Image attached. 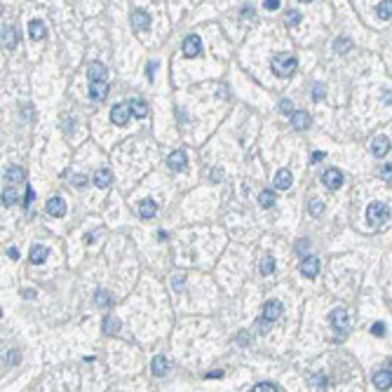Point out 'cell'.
Wrapping results in <instances>:
<instances>
[{"instance_id": "1", "label": "cell", "mask_w": 392, "mask_h": 392, "mask_svg": "<svg viewBox=\"0 0 392 392\" xmlns=\"http://www.w3.org/2000/svg\"><path fill=\"white\" fill-rule=\"evenodd\" d=\"M270 66H273V73H275L277 78H289V75H294L298 61H296V56H294V54L280 52V54H275V56H273Z\"/></svg>"}, {"instance_id": "2", "label": "cell", "mask_w": 392, "mask_h": 392, "mask_svg": "<svg viewBox=\"0 0 392 392\" xmlns=\"http://www.w3.org/2000/svg\"><path fill=\"white\" fill-rule=\"evenodd\" d=\"M390 219V204L385 202H371L369 209H366V221L369 225H381Z\"/></svg>"}, {"instance_id": "3", "label": "cell", "mask_w": 392, "mask_h": 392, "mask_svg": "<svg viewBox=\"0 0 392 392\" xmlns=\"http://www.w3.org/2000/svg\"><path fill=\"white\" fill-rule=\"evenodd\" d=\"M329 319H331V327L336 329L340 336L350 331V317H348V310H345V308H334Z\"/></svg>"}, {"instance_id": "4", "label": "cell", "mask_w": 392, "mask_h": 392, "mask_svg": "<svg viewBox=\"0 0 392 392\" xmlns=\"http://www.w3.org/2000/svg\"><path fill=\"white\" fill-rule=\"evenodd\" d=\"M322 183L327 186L329 191H338L343 186V171L336 169V167H329L324 174H322Z\"/></svg>"}, {"instance_id": "5", "label": "cell", "mask_w": 392, "mask_h": 392, "mask_svg": "<svg viewBox=\"0 0 392 392\" xmlns=\"http://www.w3.org/2000/svg\"><path fill=\"white\" fill-rule=\"evenodd\" d=\"M129 117H132L129 104H117V106H113V111H111V122L117 125V127H125L129 122Z\"/></svg>"}, {"instance_id": "6", "label": "cell", "mask_w": 392, "mask_h": 392, "mask_svg": "<svg viewBox=\"0 0 392 392\" xmlns=\"http://www.w3.org/2000/svg\"><path fill=\"white\" fill-rule=\"evenodd\" d=\"M167 167H169L171 171L188 169V155H186V150H174L169 158H167Z\"/></svg>"}, {"instance_id": "7", "label": "cell", "mask_w": 392, "mask_h": 392, "mask_svg": "<svg viewBox=\"0 0 392 392\" xmlns=\"http://www.w3.org/2000/svg\"><path fill=\"white\" fill-rule=\"evenodd\" d=\"M317 273H319V261H317V256L306 254V258L301 261V275L308 277V280H312V277H317Z\"/></svg>"}, {"instance_id": "8", "label": "cell", "mask_w": 392, "mask_h": 392, "mask_svg": "<svg viewBox=\"0 0 392 392\" xmlns=\"http://www.w3.org/2000/svg\"><path fill=\"white\" fill-rule=\"evenodd\" d=\"M282 312H284V308H282V303H280V301H275V298L265 301L263 317L268 319V322H275V319H280V317H282Z\"/></svg>"}, {"instance_id": "9", "label": "cell", "mask_w": 392, "mask_h": 392, "mask_svg": "<svg viewBox=\"0 0 392 392\" xmlns=\"http://www.w3.org/2000/svg\"><path fill=\"white\" fill-rule=\"evenodd\" d=\"M200 52H202V40H200V35H188V38L183 40V56L193 59V56H197Z\"/></svg>"}, {"instance_id": "10", "label": "cell", "mask_w": 392, "mask_h": 392, "mask_svg": "<svg viewBox=\"0 0 392 392\" xmlns=\"http://www.w3.org/2000/svg\"><path fill=\"white\" fill-rule=\"evenodd\" d=\"M132 26H134V31H148L150 28V14L143 10H134L132 12Z\"/></svg>"}, {"instance_id": "11", "label": "cell", "mask_w": 392, "mask_h": 392, "mask_svg": "<svg viewBox=\"0 0 392 392\" xmlns=\"http://www.w3.org/2000/svg\"><path fill=\"white\" fill-rule=\"evenodd\" d=\"M289 115H291V127L298 129V132H303V129H308L312 125V117H310V113H306V111H294V113H289Z\"/></svg>"}, {"instance_id": "12", "label": "cell", "mask_w": 392, "mask_h": 392, "mask_svg": "<svg viewBox=\"0 0 392 392\" xmlns=\"http://www.w3.org/2000/svg\"><path fill=\"white\" fill-rule=\"evenodd\" d=\"M45 212L50 214V216H54V219H61V216L66 214L64 197H52V200H47V204H45Z\"/></svg>"}, {"instance_id": "13", "label": "cell", "mask_w": 392, "mask_h": 392, "mask_svg": "<svg viewBox=\"0 0 392 392\" xmlns=\"http://www.w3.org/2000/svg\"><path fill=\"white\" fill-rule=\"evenodd\" d=\"M106 73H108V68L101 61H89L87 64V78L94 83V80H106Z\"/></svg>"}, {"instance_id": "14", "label": "cell", "mask_w": 392, "mask_h": 392, "mask_svg": "<svg viewBox=\"0 0 392 392\" xmlns=\"http://www.w3.org/2000/svg\"><path fill=\"white\" fill-rule=\"evenodd\" d=\"M371 153H373L376 158H385V155L390 153V139H388V137H376V139H373V143H371Z\"/></svg>"}, {"instance_id": "15", "label": "cell", "mask_w": 392, "mask_h": 392, "mask_svg": "<svg viewBox=\"0 0 392 392\" xmlns=\"http://www.w3.org/2000/svg\"><path fill=\"white\" fill-rule=\"evenodd\" d=\"M106 96H108V85H106V83L94 80V83L89 85V99H92V101H104Z\"/></svg>"}, {"instance_id": "16", "label": "cell", "mask_w": 392, "mask_h": 392, "mask_svg": "<svg viewBox=\"0 0 392 392\" xmlns=\"http://www.w3.org/2000/svg\"><path fill=\"white\" fill-rule=\"evenodd\" d=\"M150 369H153V376H167V371H169V362L167 357H162V355H155L153 357V364H150Z\"/></svg>"}, {"instance_id": "17", "label": "cell", "mask_w": 392, "mask_h": 392, "mask_svg": "<svg viewBox=\"0 0 392 392\" xmlns=\"http://www.w3.org/2000/svg\"><path fill=\"white\" fill-rule=\"evenodd\" d=\"M291 181H294L291 171H289V169H280L275 174V188H280V191H289V188H291Z\"/></svg>"}, {"instance_id": "18", "label": "cell", "mask_w": 392, "mask_h": 392, "mask_svg": "<svg viewBox=\"0 0 392 392\" xmlns=\"http://www.w3.org/2000/svg\"><path fill=\"white\" fill-rule=\"evenodd\" d=\"M390 381H392L390 369H383V371H376V373H373V385H376L378 390H388V388H390Z\"/></svg>"}, {"instance_id": "19", "label": "cell", "mask_w": 392, "mask_h": 392, "mask_svg": "<svg viewBox=\"0 0 392 392\" xmlns=\"http://www.w3.org/2000/svg\"><path fill=\"white\" fill-rule=\"evenodd\" d=\"M111 181H113L111 169H106V167L96 169V174H94V186H96V188H108V186H111Z\"/></svg>"}, {"instance_id": "20", "label": "cell", "mask_w": 392, "mask_h": 392, "mask_svg": "<svg viewBox=\"0 0 392 392\" xmlns=\"http://www.w3.org/2000/svg\"><path fill=\"white\" fill-rule=\"evenodd\" d=\"M129 111H132V115L137 117V120H143V117L148 115V104L141 101V99H134V101H129Z\"/></svg>"}, {"instance_id": "21", "label": "cell", "mask_w": 392, "mask_h": 392, "mask_svg": "<svg viewBox=\"0 0 392 392\" xmlns=\"http://www.w3.org/2000/svg\"><path fill=\"white\" fill-rule=\"evenodd\" d=\"M47 256H50V252H47V247H43V244H35L31 249V263L33 265H40V263H45L47 261Z\"/></svg>"}, {"instance_id": "22", "label": "cell", "mask_w": 392, "mask_h": 392, "mask_svg": "<svg viewBox=\"0 0 392 392\" xmlns=\"http://www.w3.org/2000/svg\"><path fill=\"white\" fill-rule=\"evenodd\" d=\"M155 212H158V204L153 200H143L139 204V216H141V219H153Z\"/></svg>"}, {"instance_id": "23", "label": "cell", "mask_w": 392, "mask_h": 392, "mask_svg": "<svg viewBox=\"0 0 392 392\" xmlns=\"http://www.w3.org/2000/svg\"><path fill=\"white\" fill-rule=\"evenodd\" d=\"M28 35H31V40H43L45 38V24L43 22H28Z\"/></svg>"}, {"instance_id": "24", "label": "cell", "mask_w": 392, "mask_h": 392, "mask_svg": "<svg viewBox=\"0 0 392 392\" xmlns=\"http://www.w3.org/2000/svg\"><path fill=\"white\" fill-rule=\"evenodd\" d=\"M2 45H5L7 50H14V47H17V28H14V26H7V28L2 31Z\"/></svg>"}, {"instance_id": "25", "label": "cell", "mask_w": 392, "mask_h": 392, "mask_svg": "<svg viewBox=\"0 0 392 392\" xmlns=\"http://www.w3.org/2000/svg\"><path fill=\"white\" fill-rule=\"evenodd\" d=\"M104 331H106L108 336H115L117 331H120V319H117L115 315H106V319H104Z\"/></svg>"}, {"instance_id": "26", "label": "cell", "mask_w": 392, "mask_h": 392, "mask_svg": "<svg viewBox=\"0 0 392 392\" xmlns=\"http://www.w3.org/2000/svg\"><path fill=\"white\" fill-rule=\"evenodd\" d=\"M24 176L26 174L22 167H7V171H5V181H10V183H22Z\"/></svg>"}, {"instance_id": "27", "label": "cell", "mask_w": 392, "mask_h": 392, "mask_svg": "<svg viewBox=\"0 0 392 392\" xmlns=\"http://www.w3.org/2000/svg\"><path fill=\"white\" fill-rule=\"evenodd\" d=\"M376 14H378V19H390L392 0H381V2H378V7H376Z\"/></svg>"}, {"instance_id": "28", "label": "cell", "mask_w": 392, "mask_h": 392, "mask_svg": "<svg viewBox=\"0 0 392 392\" xmlns=\"http://www.w3.org/2000/svg\"><path fill=\"white\" fill-rule=\"evenodd\" d=\"M258 268H261L263 275H273V273H275V256H263Z\"/></svg>"}, {"instance_id": "29", "label": "cell", "mask_w": 392, "mask_h": 392, "mask_svg": "<svg viewBox=\"0 0 392 392\" xmlns=\"http://www.w3.org/2000/svg\"><path fill=\"white\" fill-rule=\"evenodd\" d=\"M258 204H261L263 209H270V207L275 204V193H273V191H261V195H258Z\"/></svg>"}, {"instance_id": "30", "label": "cell", "mask_w": 392, "mask_h": 392, "mask_svg": "<svg viewBox=\"0 0 392 392\" xmlns=\"http://www.w3.org/2000/svg\"><path fill=\"white\" fill-rule=\"evenodd\" d=\"M94 303L99 308H111V303H113V301H111V296H108V291L99 289V291L94 294Z\"/></svg>"}, {"instance_id": "31", "label": "cell", "mask_w": 392, "mask_h": 392, "mask_svg": "<svg viewBox=\"0 0 392 392\" xmlns=\"http://www.w3.org/2000/svg\"><path fill=\"white\" fill-rule=\"evenodd\" d=\"M310 385H312L315 390H327L329 381H327V376H324V373H315V376L310 378Z\"/></svg>"}, {"instance_id": "32", "label": "cell", "mask_w": 392, "mask_h": 392, "mask_svg": "<svg viewBox=\"0 0 392 392\" xmlns=\"http://www.w3.org/2000/svg\"><path fill=\"white\" fill-rule=\"evenodd\" d=\"M308 212L312 214V219H319L322 214H324V202L322 200H312L308 204Z\"/></svg>"}, {"instance_id": "33", "label": "cell", "mask_w": 392, "mask_h": 392, "mask_svg": "<svg viewBox=\"0 0 392 392\" xmlns=\"http://www.w3.org/2000/svg\"><path fill=\"white\" fill-rule=\"evenodd\" d=\"M310 94H312V101H322V99L327 96V87H324V83H315L312 89H310Z\"/></svg>"}, {"instance_id": "34", "label": "cell", "mask_w": 392, "mask_h": 392, "mask_svg": "<svg viewBox=\"0 0 392 392\" xmlns=\"http://www.w3.org/2000/svg\"><path fill=\"white\" fill-rule=\"evenodd\" d=\"M17 200H19V195H17L14 188H5V191H2V204H5V207H12Z\"/></svg>"}, {"instance_id": "35", "label": "cell", "mask_w": 392, "mask_h": 392, "mask_svg": "<svg viewBox=\"0 0 392 392\" xmlns=\"http://www.w3.org/2000/svg\"><path fill=\"white\" fill-rule=\"evenodd\" d=\"M298 24H301V12L291 10L284 17V26H286V28H294V26H298Z\"/></svg>"}, {"instance_id": "36", "label": "cell", "mask_w": 392, "mask_h": 392, "mask_svg": "<svg viewBox=\"0 0 392 392\" xmlns=\"http://www.w3.org/2000/svg\"><path fill=\"white\" fill-rule=\"evenodd\" d=\"M252 390H254V392H280L282 388H280V385H275V383H256Z\"/></svg>"}, {"instance_id": "37", "label": "cell", "mask_w": 392, "mask_h": 392, "mask_svg": "<svg viewBox=\"0 0 392 392\" xmlns=\"http://www.w3.org/2000/svg\"><path fill=\"white\" fill-rule=\"evenodd\" d=\"M350 47H352V40H350V38H338V40L334 43V50H336V52H338V54L348 52Z\"/></svg>"}, {"instance_id": "38", "label": "cell", "mask_w": 392, "mask_h": 392, "mask_svg": "<svg viewBox=\"0 0 392 392\" xmlns=\"http://www.w3.org/2000/svg\"><path fill=\"white\" fill-rule=\"evenodd\" d=\"M5 362H7V364H19V362H22V352H19V350H10V352L5 355Z\"/></svg>"}, {"instance_id": "39", "label": "cell", "mask_w": 392, "mask_h": 392, "mask_svg": "<svg viewBox=\"0 0 392 392\" xmlns=\"http://www.w3.org/2000/svg\"><path fill=\"white\" fill-rule=\"evenodd\" d=\"M33 200H35V191H33L31 186H28V188H26V195H24V207L28 209V207L33 204Z\"/></svg>"}, {"instance_id": "40", "label": "cell", "mask_w": 392, "mask_h": 392, "mask_svg": "<svg viewBox=\"0 0 392 392\" xmlns=\"http://www.w3.org/2000/svg\"><path fill=\"white\" fill-rule=\"evenodd\" d=\"M280 111H282V113H286V115H289V113H294V101L282 99V101H280Z\"/></svg>"}, {"instance_id": "41", "label": "cell", "mask_w": 392, "mask_h": 392, "mask_svg": "<svg viewBox=\"0 0 392 392\" xmlns=\"http://www.w3.org/2000/svg\"><path fill=\"white\" fill-rule=\"evenodd\" d=\"M371 334H373V336H378V338H381L383 334H385V324H383V322H376V324H373V327H371Z\"/></svg>"}, {"instance_id": "42", "label": "cell", "mask_w": 392, "mask_h": 392, "mask_svg": "<svg viewBox=\"0 0 392 392\" xmlns=\"http://www.w3.org/2000/svg\"><path fill=\"white\" fill-rule=\"evenodd\" d=\"M280 5H282V2H280V0H265L263 2V7L268 12H275V10H280Z\"/></svg>"}, {"instance_id": "43", "label": "cell", "mask_w": 392, "mask_h": 392, "mask_svg": "<svg viewBox=\"0 0 392 392\" xmlns=\"http://www.w3.org/2000/svg\"><path fill=\"white\" fill-rule=\"evenodd\" d=\"M268 327H270V322H268L265 317L258 319V334H268Z\"/></svg>"}, {"instance_id": "44", "label": "cell", "mask_w": 392, "mask_h": 392, "mask_svg": "<svg viewBox=\"0 0 392 392\" xmlns=\"http://www.w3.org/2000/svg\"><path fill=\"white\" fill-rule=\"evenodd\" d=\"M221 179H223V169H219V167H214V169H212V181H214V183H219Z\"/></svg>"}, {"instance_id": "45", "label": "cell", "mask_w": 392, "mask_h": 392, "mask_svg": "<svg viewBox=\"0 0 392 392\" xmlns=\"http://www.w3.org/2000/svg\"><path fill=\"white\" fill-rule=\"evenodd\" d=\"M183 282H186V275H174V282H171V284H174V289H181Z\"/></svg>"}, {"instance_id": "46", "label": "cell", "mask_w": 392, "mask_h": 392, "mask_svg": "<svg viewBox=\"0 0 392 392\" xmlns=\"http://www.w3.org/2000/svg\"><path fill=\"white\" fill-rule=\"evenodd\" d=\"M7 256H10L12 261H17V258H19V249H17V247H10V249H7Z\"/></svg>"}, {"instance_id": "47", "label": "cell", "mask_w": 392, "mask_h": 392, "mask_svg": "<svg viewBox=\"0 0 392 392\" xmlns=\"http://www.w3.org/2000/svg\"><path fill=\"white\" fill-rule=\"evenodd\" d=\"M85 176H83V174H78V176H73V186H78V188H80V186H85Z\"/></svg>"}, {"instance_id": "48", "label": "cell", "mask_w": 392, "mask_h": 392, "mask_svg": "<svg viewBox=\"0 0 392 392\" xmlns=\"http://www.w3.org/2000/svg\"><path fill=\"white\" fill-rule=\"evenodd\" d=\"M324 158H327V153L317 150V153H312V158H310V160H312V165H315V162H319V160H324Z\"/></svg>"}, {"instance_id": "49", "label": "cell", "mask_w": 392, "mask_h": 392, "mask_svg": "<svg viewBox=\"0 0 392 392\" xmlns=\"http://www.w3.org/2000/svg\"><path fill=\"white\" fill-rule=\"evenodd\" d=\"M296 249H298V252H301V254H303V256H306V249H308V240H301V242L296 244Z\"/></svg>"}, {"instance_id": "50", "label": "cell", "mask_w": 392, "mask_h": 392, "mask_svg": "<svg viewBox=\"0 0 392 392\" xmlns=\"http://www.w3.org/2000/svg\"><path fill=\"white\" fill-rule=\"evenodd\" d=\"M155 68H158V64H155V61H150V64H148V78H150V80H153V75H155Z\"/></svg>"}, {"instance_id": "51", "label": "cell", "mask_w": 392, "mask_h": 392, "mask_svg": "<svg viewBox=\"0 0 392 392\" xmlns=\"http://www.w3.org/2000/svg\"><path fill=\"white\" fill-rule=\"evenodd\" d=\"M237 343H240V345H247V343H249V334H240Z\"/></svg>"}, {"instance_id": "52", "label": "cell", "mask_w": 392, "mask_h": 392, "mask_svg": "<svg viewBox=\"0 0 392 392\" xmlns=\"http://www.w3.org/2000/svg\"><path fill=\"white\" fill-rule=\"evenodd\" d=\"M22 296H24V298H35V291H33V289H24Z\"/></svg>"}, {"instance_id": "53", "label": "cell", "mask_w": 392, "mask_h": 392, "mask_svg": "<svg viewBox=\"0 0 392 392\" xmlns=\"http://www.w3.org/2000/svg\"><path fill=\"white\" fill-rule=\"evenodd\" d=\"M383 179L390 181V165H385V167H383Z\"/></svg>"}, {"instance_id": "54", "label": "cell", "mask_w": 392, "mask_h": 392, "mask_svg": "<svg viewBox=\"0 0 392 392\" xmlns=\"http://www.w3.org/2000/svg\"><path fill=\"white\" fill-rule=\"evenodd\" d=\"M207 378H223V371H212V373H207Z\"/></svg>"}, {"instance_id": "55", "label": "cell", "mask_w": 392, "mask_h": 392, "mask_svg": "<svg viewBox=\"0 0 392 392\" xmlns=\"http://www.w3.org/2000/svg\"><path fill=\"white\" fill-rule=\"evenodd\" d=\"M252 12H254L252 7H244V10H242V17H252Z\"/></svg>"}, {"instance_id": "56", "label": "cell", "mask_w": 392, "mask_h": 392, "mask_svg": "<svg viewBox=\"0 0 392 392\" xmlns=\"http://www.w3.org/2000/svg\"><path fill=\"white\" fill-rule=\"evenodd\" d=\"M158 240H160V242H162V240H167V233H165V230H158Z\"/></svg>"}, {"instance_id": "57", "label": "cell", "mask_w": 392, "mask_h": 392, "mask_svg": "<svg viewBox=\"0 0 392 392\" xmlns=\"http://www.w3.org/2000/svg\"><path fill=\"white\" fill-rule=\"evenodd\" d=\"M298 2H312V0H298Z\"/></svg>"}, {"instance_id": "58", "label": "cell", "mask_w": 392, "mask_h": 392, "mask_svg": "<svg viewBox=\"0 0 392 392\" xmlns=\"http://www.w3.org/2000/svg\"><path fill=\"white\" fill-rule=\"evenodd\" d=\"M0 317H2V308H0Z\"/></svg>"}]
</instances>
